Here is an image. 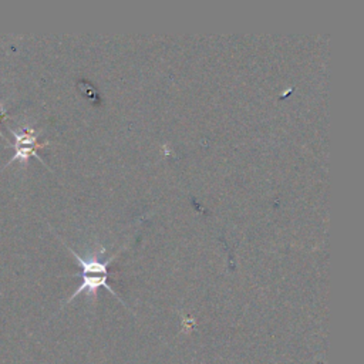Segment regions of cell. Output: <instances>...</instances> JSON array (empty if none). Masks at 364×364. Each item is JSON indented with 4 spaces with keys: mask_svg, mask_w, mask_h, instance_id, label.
Listing matches in <instances>:
<instances>
[{
    "mask_svg": "<svg viewBox=\"0 0 364 364\" xmlns=\"http://www.w3.org/2000/svg\"><path fill=\"white\" fill-rule=\"evenodd\" d=\"M3 117H7V115H6V107H4V104H3V102H0V119H1ZM0 136H1L3 139H6V136L3 135V132H1V131H0ZM6 142H7V139H6Z\"/></svg>",
    "mask_w": 364,
    "mask_h": 364,
    "instance_id": "cell-2",
    "label": "cell"
},
{
    "mask_svg": "<svg viewBox=\"0 0 364 364\" xmlns=\"http://www.w3.org/2000/svg\"><path fill=\"white\" fill-rule=\"evenodd\" d=\"M9 129L14 138V144H9L14 149V155L6 165H10L14 161H17L20 164H26L30 156H36L38 161H41L44 164V161L37 154V149L48 145L50 144L48 141L40 142L37 138V131L33 127H21L18 129L9 127Z\"/></svg>",
    "mask_w": 364,
    "mask_h": 364,
    "instance_id": "cell-1",
    "label": "cell"
}]
</instances>
